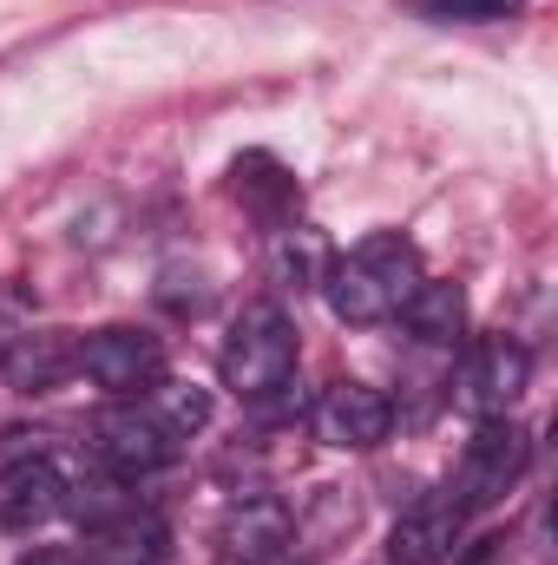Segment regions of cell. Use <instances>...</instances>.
Listing matches in <instances>:
<instances>
[{
  "mask_svg": "<svg viewBox=\"0 0 558 565\" xmlns=\"http://www.w3.org/2000/svg\"><path fill=\"white\" fill-rule=\"evenodd\" d=\"M427 270H420V250L401 231H382L368 244H355L335 270H329V309L342 322H395L401 302L415 296Z\"/></svg>",
  "mask_w": 558,
  "mask_h": 565,
  "instance_id": "obj_1",
  "label": "cell"
},
{
  "mask_svg": "<svg viewBox=\"0 0 558 565\" xmlns=\"http://www.w3.org/2000/svg\"><path fill=\"white\" fill-rule=\"evenodd\" d=\"M217 375L244 402H264V395L289 388V375H296V322L282 316L277 302H244L230 335H224Z\"/></svg>",
  "mask_w": 558,
  "mask_h": 565,
  "instance_id": "obj_2",
  "label": "cell"
},
{
  "mask_svg": "<svg viewBox=\"0 0 558 565\" xmlns=\"http://www.w3.org/2000/svg\"><path fill=\"white\" fill-rule=\"evenodd\" d=\"M526 460H533V440H526V427L513 422V415H486V422L473 427L466 454H460V473H453V500H460V513L500 507V500L519 487Z\"/></svg>",
  "mask_w": 558,
  "mask_h": 565,
  "instance_id": "obj_3",
  "label": "cell"
},
{
  "mask_svg": "<svg viewBox=\"0 0 558 565\" xmlns=\"http://www.w3.org/2000/svg\"><path fill=\"white\" fill-rule=\"evenodd\" d=\"M73 369H86L112 402H139L164 382V342L144 329H99L73 349Z\"/></svg>",
  "mask_w": 558,
  "mask_h": 565,
  "instance_id": "obj_4",
  "label": "cell"
},
{
  "mask_svg": "<svg viewBox=\"0 0 558 565\" xmlns=\"http://www.w3.org/2000/svg\"><path fill=\"white\" fill-rule=\"evenodd\" d=\"M526 382H533V349L513 342V335H486V342L466 349L460 382H453V402H460L473 422H486V415H506V408L526 395Z\"/></svg>",
  "mask_w": 558,
  "mask_h": 565,
  "instance_id": "obj_5",
  "label": "cell"
},
{
  "mask_svg": "<svg viewBox=\"0 0 558 565\" xmlns=\"http://www.w3.org/2000/svg\"><path fill=\"white\" fill-rule=\"evenodd\" d=\"M93 454H99L119 480H144V473H158V467L178 460V434L158 422L151 408H139V402H112V408L93 422Z\"/></svg>",
  "mask_w": 558,
  "mask_h": 565,
  "instance_id": "obj_6",
  "label": "cell"
},
{
  "mask_svg": "<svg viewBox=\"0 0 558 565\" xmlns=\"http://www.w3.org/2000/svg\"><path fill=\"white\" fill-rule=\"evenodd\" d=\"M388 427H395V408H388V395L368 388V382H329V388L315 395V434H322L329 447L368 454V447L388 440Z\"/></svg>",
  "mask_w": 558,
  "mask_h": 565,
  "instance_id": "obj_7",
  "label": "cell"
},
{
  "mask_svg": "<svg viewBox=\"0 0 558 565\" xmlns=\"http://www.w3.org/2000/svg\"><path fill=\"white\" fill-rule=\"evenodd\" d=\"M73 493H66V473L46 460V454H20L0 467V526L7 533H33L46 526L53 513H66Z\"/></svg>",
  "mask_w": 558,
  "mask_h": 565,
  "instance_id": "obj_8",
  "label": "cell"
},
{
  "mask_svg": "<svg viewBox=\"0 0 558 565\" xmlns=\"http://www.w3.org/2000/svg\"><path fill=\"white\" fill-rule=\"evenodd\" d=\"M460 526H466V513H460L453 493L415 500V507L395 520V533H388V559L395 565H447L453 546H460Z\"/></svg>",
  "mask_w": 558,
  "mask_h": 565,
  "instance_id": "obj_9",
  "label": "cell"
},
{
  "mask_svg": "<svg viewBox=\"0 0 558 565\" xmlns=\"http://www.w3.org/2000/svg\"><path fill=\"white\" fill-rule=\"evenodd\" d=\"M66 369H73V342H66L60 329H26V322H20V329L0 342V375H7L20 395H46V388H60Z\"/></svg>",
  "mask_w": 558,
  "mask_h": 565,
  "instance_id": "obj_10",
  "label": "cell"
},
{
  "mask_svg": "<svg viewBox=\"0 0 558 565\" xmlns=\"http://www.w3.org/2000/svg\"><path fill=\"white\" fill-rule=\"evenodd\" d=\"M164 553H171V533L151 507H119L112 520L93 526V546H86L93 565H158Z\"/></svg>",
  "mask_w": 558,
  "mask_h": 565,
  "instance_id": "obj_11",
  "label": "cell"
},
{
  "mask_svg": "<svg viewBox=\"0 0 558 565\" xmlns=\"http://www.w3.org/2000/svg\"><path fill=\"white\" fill-rule=\"evenodd\" d=\"M217 546L244 565L277 559L282 546H289V513H282L277 500H237L224 513V526H217Z\"/></svg>",
  "mask_w": 558,
  "mask_h": 565,
  "instance_id": "obj_12",
  "label": "cell"
},
{
  "mask_svg": "<svg viewBox=\"0 0 558 565\" xmlns=\"http://www.w3.org/2000/svg\"><path fill=\"white\" fill-rule=\"evenodd\" d=\"M401 322H408V335L427 342V349H453L466 335V296L453 282H420L415 296L401 302Z\"/></svg>",
  "mask_w": 558,
  "mask_h": 565,
  "instance_id": "obj_13",
  "label": "cell"
},
{
  "mask_svg": "<svg viewBox=\"0 0 558 565\" xmlns=\"http://www.w3.org/2000/svg\"><path fill=\"white\" fill-rule=\"evenodd\" d=\"M151 402H158L151 415L171 427L178 440H184V434H197V427L211 422V395H204V388H178V382H158V388H151Z\"/></svg>",
  "mask_w": 558,
  "mask_h": 565,
  "instance_id": "obj_14",
  "label": "cell"
},
{
  "mask_svg": "<svg viewBox=\"0 0 558 565\" xmlns=\"http://www.w3.org/2000/svg\"><path fill=\"white\" fill-rule=\"evenodd\" d=\"M420 20H460V26H486V20H519L526 0H408Z\"/></svg>",
  "mask_w": 558,
  "mask_h": 565,
  "instance_id": "obj_15",
  "label": "cell"
},
{
  "mask_svg": "<svg viewBox=\"0 0 558 565\" xmlns=\"http://www.w3.org/2000/svg\"><path fill=\"white\" fill-rule=\"evenodd\" d=\"M20 565H86L79 553H60V546H33V553H20Z\"/></svg>",
  "mask_w": 558,
  "mask_h": 565,
  "instance_id": "obj_16",
  "label": "cell"
}]
</instances>
